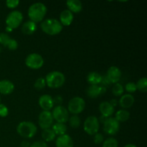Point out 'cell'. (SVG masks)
I'll list each match as a JSON object with an SVG mask.
<instances>
[{
	"label": "cell",
	"instance_id": "6da1fadb",
	"mask_svg": "<svg viewBox=\"0 0 147 147\" xmlns=\"http://www.w3.org/2000/svg\"><path fill=\"white\" fill-rule=\"evenodd\" d=\"M47 9L45 4L42 2H35L30 6L28 9V17L30 20L34 22H41L47 14Z\"/></svg>",
	"mask_w": 147,
	"mask_h": 147
},
{
	"label": "cell",
	"instance_id": "7a4b0ae2",
	"mask_svg": "<svg viewBox=\"0 0 147 147\" xmlns=\"http://www.w3.org/2000/svg\"><path fill=\"white\" fill-rule=\"evenodd\" d=\"M40 27L42 32L49 35H56L60 34L63 30V26L60 21L56 19L50 18L44 20L41 22Z\"/></svg>",
	"mask_w": 147,
	"mask_h": 147
},
{
	"label": "cell",
	"instance_id": "3957f363",
	"mask_svg": "<svg viewBox=\"0 0 147 147\" xmlns=\"http://www.w3.org/2000/svg\"><path fill=\"white\" fill-rule=\"evenodd\" d=\"M46 86L53 89L61 88L65 82V76L60 71H52L47 73L45 77Z\"/></svg>",
	"mask_w": 147,
	"mask_h": 147
},
{
	"label": "cell",
	"instance_id": "277c9868",
	"mask_svg": "<svg viewBox=\"0 0 147 147\" xmlns=\"http://www.w3.org/2000/svg\"><path fill=\"white\" fill-rule=\"evenodd\" d=\"M17 132L22 137L31 139L37 134V127L32 122L22 121L17 125Z\"/></svg>",
	"mask_w": 147,
	"mask_h": 147
},
{
	"label": "cell",
	"instance_id": "5b68a950",
	"mask_svg": "<svg viewBox=\"0 0 147 147\" xmlns=\"http://www.w3.org/2000/svg\"><path fill=\"white\" fill-rule=\"evenodd\" d=\"M86 107V101L79 96H76L70 99L67 104V111L73 115L80 114L84 111Z\"/></svg>",
	"mask_w": 147,
	"mask_h": 147
},
{
	"label": "cell",
	"instance_id": "8992f818",
	"mask_svg": "<svg viewBox=\"0 0 147 147\" xmlns=\"http://www.w3.org/2000/svg\"><path fill=\"white\" fill-rule=\"evenodd\" d=\"M100 129V122L98 119L94 116H90L85 120L83 124V129L87 134L90 136H94L98 133Z\"/></svg>",
	"mask_w": 147,
	"mask_h": 147
},
{
	"label": "cell",
	"instance_id": "52a82bcc",
	"mask_svg": "<svg viewBox=\"0 0 147 147\" xmlns=\"http://www.w3.org/2000/svg\"><path fill=\"white\" fill-rule=\"evenodd\" d=\"M23 20V14L19 10H13L7 14L5 22L7 27H10L12 30L20 27Z\"/></svg>",
	"mask_w": 147,
	"mask_h": 147
},
{
	"label": "cell",
	"instance_id": "ba28073f",
	"mask_svg": "<svg viewBox=\"0 0 147 147\" xmlns=\"http://www.w3.org/2000/svg\"><path fill=\"white\" fill-rule=\"evenodd\" d=\"M25 65L29 68L38 70L44 65L45 60L41 55L38 53H31L25 58Z\"/></svg>",
	"mask_w": 147,
	"mask_h": 147
},
{
	"label": "cell",
	"instance_id": "9c48e42d",
	"mask_svg": "<svg viewBox=\"0 0 147 147\" xmlns=\"http://www.w3.org/2000/svg\"><path fill=\"white\" fill-rule=\"evenodd\" d=\"M53 109V112H51L52 115L53 119L55 120L57 123H65L68 121L69 112L65 107L60 105L55 106Z\"/></svg>",
	"mask_w": 147,
	"mask_h": 147
},
{
	"label": "cell",
	"instance_id": "30bf717a",
	"mask_svg": "<svg viewBox=\"0 0 147 147\" xmlns=\"http://www.w3.org/2000/svg\"><path fill=\"white\" fill-rule=\"evenodd\" d=\"M120 130V123L115 118L106 119L103 123V131L109 136H114Z\"/></svg>",
	"mask_w": 147,
	"mask_h": 147
},
{
	"label": "cell",
	"instance_id": "8fae6325",
	"mask_svg": "<svg viewBox=\"0 0 147 147\" xmlns=\"http://www.w3.org/2000/svg\"><path fill=\"white\" fill-rule=\"evenodd\" d=\"M53 121L54 119L50 111H42L39 115L38 124L42 130L50 129V127H52L53 125Z\"/></svg>",
	"mask_w": 147,
	"mask_h": 147
},
{
	"label": "cell",
	"instance_id": "7c38bea8",
	"mask_svg": "<svg viewBox=\"0 0 147 147\" xmlns=\"http://www.w3.org/2000/svg\"><path fill=\"white\" fill-rule=\"evenodd\" d=\"M0 44L7 47L9 50H15L18 48V42L16 40L11 38L8 33H0Z\"/></svg>",
	"mask_w": 147,
	"mask_h": 147
},
{
	"label": "cell",
	"instance_id": "4fadbf2b",
	"mask_svg": "<svg viewBox=\"0 0 147 147\" xmlns=\"http://www.w3.org/2000/svg\"><path fill=\"white\" fill-rule=\"evenodd\" d=\"M106 76L111 84H116L119 83L121 78L122 73L119 67L116 66H111L108 69Z\"/></svg>",
	"mask_w": 147,
	"mask_h": 147
},
{
	"label": "cell",
	"instance_id": "5bb4252c",
	"mask_svg": "<svg viewBox=\"0 0 147 147\" xmlns=\"http://www.w3.org/2000/svg\"><path fill=\"white\" fill-rule=\"evenodd\" d=\"M38 104L43 111H50L54 108V102L51 96L48 94L42 95L38 99Z\"/></svg>",
	"mask_w": 147,
	"mask_h": 147
},
{
	"label": "cell",
	"instance_id": "9a60e30c",
	"mask_svg": "<svg viewBox=\"0 0 147 147\" xmlns=\"http://www.w3.org/2000/svg\"><path fill=\"white\" fill-rule=\"evenodd\" d=\"M106 88L102 86H90L87 88L86 94L90 98H96L98 96L105 94Z\"/></svg>",
	"mask_w": 147,
	"mask_h": 147
},
{
	"label": "cell",
	"instance_id": "2e32d148",
	"mask_svg": "<svg viewBox=\"0 0 147 147\" xmlns=\"http://www.w3.org/2000/svg\"><path fill=\"white\" fill-rule=\"evenodd\" d=\"M114 109L109 101H103L99 105V111L101 113V116L107 119L111 117L115 111Z\"/></svg>",
	"mask_w": 147,
	"mask_h": 147
},
{
	"label": "cell",
	"instance_id": "e0dca14e",
	"mask_svg": "<svg viewBox=\"0 0 147 147\" xmlns=\"http://www.w3.org/2000/svg\"><path fill=\"white\" fill-rule=\"evenodd\" d=\"M56 147H73V140L71 136L67 134L59 136L55 140Z\"/></svg>",
	"mask_w": 147,
	"mask_h": 147
},
{
	"label": "cell",
	"instance_id": "ac0fdd59",
	"mask_svg": "<svg viewBox=\"0 0 147 147\" xmlns=\"http://www.w3.org/2000/svg\"><path fill=\"white\" fill-rule=\"evenodd\" d=\"M134 101V97L131 94L126 93V94L122 95L121 96L120 99L119 100V104L123 109H127L133 106Z\"/></svg>",
	"mask_w": 147,
	"mask_h": 147
},
{
	"label": "cell",
	"instance_id": "d6986e66",
	"mask_svg": "<svg viewBox=\"0 0 147 147\" xmlns=\"http://www.w3.org/2000/svg\"><path fill=\"white\" fill-rule=\"evenodd\" d=\"M14 90V85L9 80H0V93L3 95H9Z\"/></svg>",
	"mask_w": 147,
	"mask_h": 147
},
{
	"label": "cell",
	"instance_id": "ffe728a7",
	"mask_svg": "<svg viewBox=\"0 0 147 147\" xmlns=\"http://www.w3.org/2000/svg\"><path fill=\"white\" fill-rule=\"evenodd\" d=\"M37 28V23L34 22L31 20H28V21L25 22L22 24L21 27V31L24 34L31 35L35 32Z\"/></svg>",
	"mask_w": 147,
	"mask_h": 147
},
{
	"label": "cell",
	"instance_id": "44dd1931",
	"mask_svg": "<svg viewBox=\"0 0 147 147\" xmlns=\"http://www.w3.org/2000/svg\"><path fill=\"white\" fill-rule=\"evenodd\" d=\"M74 16L68 9H65L60 14V22L63 26H70L73 22Z\"/></svg>",
	"mask_w": 147,
	"mask_h": 147
},
{
	"label": "cell",
	"instance_id": "7402d4cb",
	"mask_svg": "<svg viewBox=\"0 0 147 147\" xmlns=\"http://www.w3.org/2000/svg\"><path fill=\"white\" fill-rule=\"evenodd\" d=\"M67 9L72 13H79L83 9V4L79 0H68L66 1Z\"/></svg>",
	"mask_w": 147,
	"mask_h": 147
},
{
	"label": "cell",
	"instance_id": "603a6c76",
	"mask_svg": "<svg viewBox=\"0 0 147 147\" xmlns=\"http://www.w3.org/2000/svg\"><path fill=\"white\" fill-rule=\"evenodd\" d=\"M101 79L102 76L98 72H90L87 76V82L90 86H98Z\"/></svg>",
	"mask_w": 147,
	"mask_h": 147
},
{
	"label": "cell",
	"instance_id": "cb8c5ba5",
	"mask_svg": "<svg viewBox=\"0 0 147 147\" xmlns=\"http://www.w3.org/2000/svg\"><path fill=\"white\" fill-rule=\"evenodd\" d=\"M115 119L120 122H126L130 119V113L126 109H121L116 113Z\"/></svg>",
	"mask_w": 147,
	"mask_h": 147
},
{
	"label": "cell",
	"instance_id": "d4e9b609",
	"mask_svg": "<svg viewBox=\"0 0 147 147\" xmlns=\"http://www.w3.org/2000/svg\"><path fill=\"white\" fill-rule=\"evenodd\" d=\"M52 130L54 131L55 135H58V136H62V135L66 134V131H67V126L65 123H57L56 122L55 124L52 126Z\"/></svg>",
	"mask_w": 147,
	"mask_h": 147
},
{
	"label": "cell",
	"instance_id": "484cf974",
	"mask_svg": "<svg viewBox=\"0 0 147 147\" xmlns=\"http://www.w3.org/2000/svg\"><path fill=\"white\" fill-rule=\"evenodd\" d=\"M42 138L43 139L45 142H50L54 140L56 137L55 134L54 133L52 129H45L42 131L41 134Z\"/></svg>",
	"mask_w": 147,
	"mask_h": 147
},
{
	"label": "cell",
	"instance_id": "4316f807",
	"mask_svg": "<svg viewBox=\"0 0 147 147\" xmlns=\"http://www.w3.org/2000/svg\"><path fill=\"white\" fill-rule=\"evenodd\" d=\"M68 122L70 126L73 129H78L80 126L81 120H80V118L78 115H73L70 117H69Z\"/></svg>",
	"mask_w": 147,
	"mask_h": 147
},
{
	"label": "cell",
	"instance_id": "83f0119b",
	"mask_svg": "<svg viewBox=\"0 0 147 147\" xmlns=\"http://www.w3.org/2000/svg\"><path fill=\"white\" fill-rule=\"evenodd\" d=\"M136 88L142 93H146L147 92V78L144 77L139 79L136 83Z\"/></svg>",
	"mask_w": 147,
	"mask_h": 147
},
{
	"label": "cell",
	"instance_id": "f1b7e54d",
	"mask_svg": "<svg viewBox=\"0 0 147 147\" xmlns=\"http://www.w3.org/2000/svg\"><path fill=\"white\" fill-rule=\"evenodd\" d=\"M123 92H124V88L121 83H117L113 85V88H112V93H113V96H116V97L121 96Z\"/></svg>",
	"mask_w": 147,
	"mask_h": 147
},
{
	"label": "cell",
	"instance_id": "f546056e",
	"mask_svg": "<svg viewBox=\"0 0 147 147\" xmlns=\"http://www.w3.org/2000/svg\"><path fill=\"white\" fill-rule=\"evenodd\" d=\"M119 146V142L117 139L115 138L110 137L108 138L105 141H103L102 147H118Z\"/></svg>",
	"mask_w": 147,
	"mask_h": 147
},
{
	"label": "cell",
	"instance_id": "4dcf8cb0",
	"mask_svg": "<svg viewBox=\"0 0 147 147\" xmlns=\"http://www.w3.org/2000/svg\"><path fill=\"white\" fill-rule=\"evenodd\" d=\"M46 86V82L45 79L44 78H38L37 80H35L34 83V87L36 90H41L44 89Z\"/></svg>",
	"mask_w": 147,
	"mask_h": 147
},
{
	"label": "cell",
	"instance_id": "1f68e13d",
	"mask_svg": "<svg viewBox=\"0 0 147 147\" xmlns=\"http://www.w3.org/2000/svg\"><path fill=\"white\" fill-rule=\"evenodd\" d=\"M125 90H126V91L128 92V93H129V94L135 93V92L137 90L136 83H133V82H129V83H126V86H125Z\"/></svg>",
	"mask_w": 147,
	"mask_h": 147
},
{
	"label": "cell",
	"instance_id": "d6a6232c",
	"mask_svg": "<svg viewBox=\"0 0 147 147\" xmlns=\"http://www.w3.org/2000/svg\"><path fill=\"white\" fill-rule=\"evenodd\" d=\"M93 142H94L96 144H100L101 143H103V141H104V136L102 134L100 133H97L93 136Z\"/></svg>",
	"mask_w": 147,
	"mask_h": 147
},
{
	"label": "cell",
	"instance_id": "836d02e7",
	"mask_svg": "<svg viewBox=\"0 0 147 147\" xmlns=\"http://www.w3.org/2000/svg\"><path fill=\"white\" fill-rule=\"evenodd\" d=\"M9 114V109L4 104L0 103V117H7Z\"/></svg>",
	"mask_w": 147,
	"mask_h": 147
},
{
	"label": "cell",
	"instance_id": "e575fe53",
	"mask_svg": "<svg viewBox=\"0 0 147 147\" xmlns=\"http://www.w3.org/2000/svg\"><path fill=\"white\" fill-rule=\"evenodd\" d=\"M19 4H20L19 0H7L6 1V5L9 9H15L16 7H18Z\"/></svg>",
	"mask_w": 147,
	"mask_h": 147
},
{
	"label": "cell",
	"instance_id": "d590c367",
	"mask_svg": "<svg viewBox=\"0 0 147 147\" xmlns=\"http://www.w3.org/2000/svg\"><path fill=\"white\" fill-rule=\"evenodd\" d=\"M30 147H48V146L44 141H37L31 144Z\"/></svg>",
	"mask_w": 147,
	"mask_h": 147
},
{
	"label": "cell",
	"instance_id": "8d00e7d4",
	"mask_svg": "<svg viewBox=\"0 0 147 147\" xmlns=\"http://www.w3.org/2000/svg\"><path fill=\"white\" fill-rule=\"evenodd\" d=\"M100 86H103V87H109L110 85H111V82L109 81V80L108 79V78L106 77V76H102V79H101V82H100Z\"/></svg>",
	"mask_w": 147,
	"mask_h": 147
},
{
	"label": "cell",
	"instance_id": "74e56055",
	"mask_svg": "<svg viewBox=\"0 0 147 147\" xmlns=\"http://www.w3.org/2000/svg\"><path fill=\"white\" fill-rule=\"evenodd\" d=\"M53 98V102L54 104H57V106H60L63 101V98L61 96H55Z\"/></svg>",
	"mask_w": 147,
	"mask_h": 147
},
{
	"label": "cell",
	"instance_id": "f35d334b",
	"mask_svg": "<svg viewBox=\"0 0 147 147\" xmlns=\"http://www.w3.org/2000/svg\"><path fill=\"white\" fill-rule=\"evenodd\" d=\"M109 102H110L112 106H113L114 108L116 107V106H118V103H119V100H118L117 99H116V98L112 99V100H111Z\"/></svg>",
	"mask_w": 147,
	"mask_h": 147
},
{
	"label": "cell",
	"instance_id": "ab89813d",
	"mask_svg": "<svg viewBox=\"0 0 147 147\" xmlns=\"http://www.w3.org/2000/svg\"><path fill=\"white\" fill-rule=\"evenodd\" d=\"M30 144H30L29 142H27V141H23V142H22V143L20 144V146L21 147H30Z\"/></svg>",
	"mask_w": 147,
	"mask_h": 147
},
{
	"label": "cell",
	"instance_id": "60d3db41",
	"mask_svg": "<svg viewBox=\"0 0 147 147\" xmlns=\"http://www.w3.org/2000/svg\"><path fill=\"white\" fill-rule=\"evenodd\" d=\"M123 147H138V146H136L135 144H128L125 145Z\"/></svg>",
	"mask_w": 147,
	"mask_h": 147
},
{
	"label": "cell",
	"instance_id": "b9f144b4",
	"mask_svg": "<svg viewBox=\"0 0 147 147\" xmlns=\"http://www.w3.org/2000/svg\"><path fill=\"white\" fill-rule=\"evenodd\" d=\"M6 31H7V32H11L13 31V30L11 28H10V27H6Z\"/></svg>",
	"mask_w": 147,
	"mask_h": 147
},
{
	"label": "cell",
	"instance_id": "7bdbcfd3",
	"mask_svg": "<svg viewBox=\"0 0 147 147\" xmlns=\"http://www.w3.org/2000/svg\"><path fill=\"white\" fill-rule=\"evenodd\" d=\"M0 103H1V96H0Z\"/></svg>",
	"mask_w": 147,
	"mask_h": 147
}]
</instances>
